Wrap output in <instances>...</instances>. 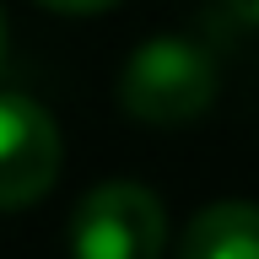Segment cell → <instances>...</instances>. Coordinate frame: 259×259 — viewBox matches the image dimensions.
<instances>
[{
	"instance_id": "cell-1",
	"label": "cell",
	"mask_w": 259,
	"mask_h": 259,
	"mask_svg": "<svg viewBox=\"0 0 259 259\" xmlns=\"http://www.w3.org/2000/svg\"><path fill=\"white\" fill-rule=\"evenodd\" d=\"M216 97V65L189 38H151L119 70V108L141 124H189Z\"/></svg>"
},
{
	"instance_id": "cell-2",
	"label": "cell",
	"mask_w": 259,
	"mask_h": 259,
	"mask_svg": "<svg viewBox=\"0 0 259 259\" xmlns=\"http://www.w3.org/2000/svg\"><path fill=\"white\" fill-rule=\"evenodd\" d=\"M167 210L146 184L108 178L92 184L70 222V259H162Z\"/></svg>"
},
{
	"instance_id": "cell-3",
	"label": "cell",
	"mask_w": 259,
	"mask_h": 259,
	"mask_svg": "<svg viewBox=\"0 0 259 259\" xmlns=\"http://www.w3.org/2000/svg\"><path fill=\"white\" fill-rule=\"evenodd\" d=\"M60 124L27 92H0V210L44 200L60 178Z\"/></svg>"
},
{
	"instance_id": "cell-4",
	"label": "cell",
	"mask_w": 259,
	"mask_h": 259,
	"mask_svg": "<svg viewBox=\"0 0 259 259\" xmlns=\"http://www.w3.org/2000/svg\"><path fill=\"white\" fill-rule=\"evenodd\" d=\"M173 259H259V205L216 200L194 210V222L178 232Z\"/></svg>"
},
{
	"instance_id": "cell-5",
	"label": "cell",
	"mask_w": 259,
	"mask_h": 259,
	"mask_svg": "<svg viewBox=\"0 0 259 259\" xmlns=\"http://www.w3.org/2000/svg\"><path fill=\"white\" fill-rule=\"evenodd\" d=\"M49 11H65V16H92V11H108L113 0H38Z\"/></svg>"
},
{
	"instance_id": "cell-6",
	"label": "cell",
	"mask_w": 259,
	"mask_h": 259,
	"mask_svg": "<svg viewBox=\"0 0 259 259\" xmlns=\"http://www.w3.org/2000/svg\"><path fill=\"white\" fill-rule=\"evenodd\" d=\"M232 6H238V11L248 16V22H259V0H232Z\"/></svg>"
},
{
	"instance_id": "cell-7",
	"label": "cell",
	"mask_w": 259,
	"mask_h": 259,
	"mask_svg": "<svg viewBox=\"0 0 259 259\" xmlns=\"http://www.w3.org/2000/svg\"><path fill=\"white\" fill-rule=\"evenodd\" d=\"M0 54H6V11H0Z\"/></svg>"
}]
</instances>
